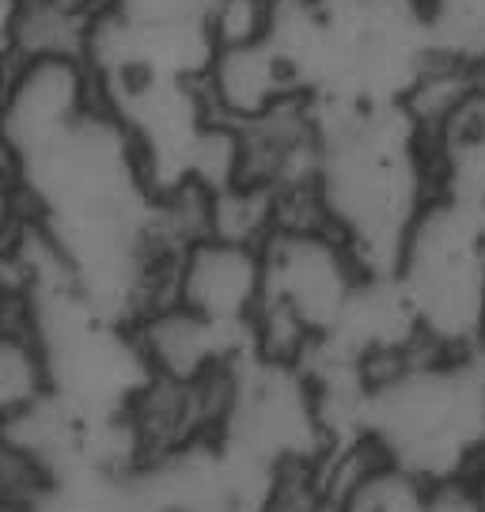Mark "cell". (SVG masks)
I'll return each mask as SVG.
<instances>
[{
    "label": "cell",
    "instance_id": "6da1fadb",
    "mask_svg": "<svg viewBox=\"0 0 485 512\" xmlns=\"http://www.w3.org/2000/svg\"><path fill=\"white\" fill-rule=\"evenodd\" d=\"M266 258V293L285 304L315 338L342 323L349 300L357 296L364 270L353 247L334 228L311 232H273L262 243Z\"/></svg>",
    "mask_w": 485,
    "mask_h": 512
},
{
    "label": "cell",
    "instance_id": "7a4b0ae2",
    "mask_svg": "<svg viewBox=\"0 0 485 512\" xmlns=\"http://www.w3.org/2000/svg\"><path fill=\"white\" fill-rule=\"evenodd\" d=\"M99 99V76L84 57L50 54L8 61L0 88V129L16 148L19 167L99 107Z\"/></svg>",
    "mask_w": 485,
    "mask_h": 512
},
{
    "label": "cell",
    "instance_id": "3957f363",
    "mask_svg": "<svg viewBox=\"0 0 485 512\" xmlns=\"http://www.w3.org/2000/svg\"><path fill=\"white\" fill-rule=\"evenodd\" d=\"M266 293V258L254 243L205 236L179 255V304L224 327H251Z\"/></svg>",
    "mask_w": 485,
    "mask_h": 512
},
{
    "label": "cell",
    "instance_id": "277c9868",
    "mask_svg": "<svg viewBox=\"0 0 485 512\" xmlns=\"http://www.w3.org/2000/svg\"><path fill=\"white\" fill-rule=\"evenodd\" d=\"M129 338L144 368L167 380H198L224 361H243L251 353V327H224L186 304H163L129 323Z\"/></svg>",
    "mask_w": 485,
    "mask_h": 512
},
{
    "label": "cell",
    "instance_id": "5b68a950",
    "mask_svg": "<svg viewBox=\"0 0 485 512\" xmlns=\"http://www.w3.org/2000/svg\"><path fill=\"white\" fill-rule=\"evenodd\" d=\"M205 110L216 122L243 126L251 118H262L281 99L304 92L296 76L285 69V61L273 54L270 42H251V46H224L213 50L205 73L198 76Z\"/></svg>",
    "mask_w": 485,
    "mask_h": 512
},
{
    "label": "cell",
    "instance_id": "8992f818",
    "mask_svg": "<svg viewBox=\"0 0 485 512\" xmlns=\"http://www.w3.org/2000/svg\"><path fill=\"white\" fill-rule=\"evenodd\" d=\"M425 486L429 478L414 471L410 463L395 459L391 452H379L360 471L342 494V509L353 512H414L425 509Z\"/></svg>",
    "mask_w": 485,
    "mask_h": 512
},
{
    "label": "cell",
    "instance_id": "52a82bcc",
    "mask_svg": "<svg viewBox=\"0 0 485 512\" xmlns=\"http://www.w3.org/2000/svg\"><path fill=\"white\" fill-rule=\"evenodd\" d=\"M54 501V475L16 440L0 437V509H31Z\"/></svg>",
    "mask_w": 485,
    "mask_h": 512
},
{
    "label": "cell",
    "instance_id": "ba28073f",
    "mask_svg": "<svg viewBox=\"0 0 485 512\" xmlns=\"http://www.w3.org/2000/svg\"><path fill=\"white\" fill-rule=\"evenodd\" d=\"M273 0H209L205 4V27L216 50L224 46H251L270 31Z\"/></svg>",
    "mask_w": 485,
    "mask_h": 512
},
{
    "label": "cell",
    "instance_id": "9c48e42d",
    "mask_svg": "<svg viewBox=\"0 0 485 512\" xmlns=\"http://www.w3.org/2000/svg\"><path fill=\"white\" fill-rule=\"evenodd\" d=\"M209 0H110V8L129 23H171V19H205Z\"/></svg>",
    "mask_w": 485,
    "mask_h": 512
},
{
    "label": "cell",
    "instance_id": "30bf717a",
    "mask_svg": "<svg viewBox=\"0 0 485 512\" xmlns=\"http://www.w3.org/2000/svg\"><path fill=\"white\" fill-rule=\"evenodd\" d=\"M27 202H31V194L19 179V171H0V251L16 239V232L31 217Z\"/></svg>",
    "mask_w": 485,
    "mask_h": 512
},
{
    "label": "cell",
    "instance_id": "8fae6325",
    "mask_svg": "<svg viewBox=\"0 0 485 512\" xmlns=\"http://www.w3.org/2000/svg\"><path fill=\"white\" fill-rule=\"evenodd\" d=\"M16 16V0H0V57H8V31Z\"/></svg>",
    "mask_w": 485,
    "mask_h": 512
},
{
    "label": "cell",
    "instance_id": "7c38bea8",
    "mask_svg": "<svg viewBox=\"0 0 485 512\" xmlns=\"http://www.w3.org/2000/svg\"><path fill=\"white\" fill-rule=\"evenodd\" d=\"M467 471H470V482H474V494H478V505L485 509V452L470 463Z\"/></svg>",
    "mask_w": 485,
    "mask_h": 512
},
{
    "label": "cell",
    "instance_id": "4fadbf2b",
    "mask_svg": "<svg viewBox=\"0 0 485 512\" xmlns=\"http://www.w3.org/2000/svg\"><path fill=\"white\" fill-rule=\"evenodd\" d=\"M8 300H12V296H8V289H4V281H0V315H4V308H8Z\"/></svg>",
    "mask_w": 485,
    "mask_h": 512
},
{
    "label": "cell",
    "instance_id": "5bb4252c",
    "mask_svg": "<svg viewBox=\"0 0 485 512\" xmlns=\"http://www.w3.org/2000/svg\"><path fill=\"white\" fill-rule=\"evenodd\" d=\"M482 92H485V69H482Z\"/></svg>",
    "mask_w": 485,
    "mask_h": 512
}]
</instances>
